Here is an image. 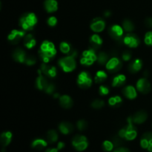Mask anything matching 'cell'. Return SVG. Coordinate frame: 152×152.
<instances>
[{
  "mask_svg": "<svg viewBox=\"0 0 152 152\" xmlns=\"http://www.w3.org/2000/svg\"><path fill=\"white\" fill-rule=\"evenodd\" d=\"M56 54V50L54 44L48 40H45L42 43L39 50V56L43 62L48 63Z\"/></svg>",
  "mask_w": 152,
  "mask_h": 152,
  "instance_id": "obj_1",
  "label": "cell"
},
{
  "mask_svg": "<svg viewBox=\"0 0 152 152\" xmlns=\"http://www.w3.org/2000/svg\"><path fill=\"white\" fill-rule=\"evenodd\" d=\"M77 56V52L76 50H72L68 56L61 58L59 60V66L62 68L65 72H71L73 71L77 67L76 62V57Z\"/></svg>",
  "mask_w": 152,
  "mask_h": 152,
  "instance_id": "obj_2",
  "label": "cell"
},
{
  "mask_svg": "<svg viewBox=\"0 0 152 152\" xmlns=\"http://www.w3.org/2000/svg\"><path fill=\"white\" fill-rule=\"evenodd\" d=\"M37 23V16L34 13H26L19 19V26L24 31H31Z\"/></svg>",
  "mask_w": 152,
  "mask_h": 152,
  "instance_id": "obj_3",
  "label": "cell"
},
{
  "mask_svg": "<svg viewBox=\"0 0 152 152\" xmlns=\"http://www.w3.org/2000/svg\"><path fill=\"white\" fill-rule=\"evenodd\" d=\"M97 60V55L96 54V51L91 48L85 50L83 53L80 62L82 65L89 66L93 65L95 61Z\"/></svg>",
  "mask_w": 152,
  "mask_h": 152,
  "instance_id": "obj_4",
  "label": "cell"
},
{
  "mask_svg": "<svg viewBox=\"0 0 152 152\" xmlns=\"http://www.w3.org/2000/svg\"><path fill=\"white\" fill-rule=\"evenodd\" d=\"M72 145L76 150L83 151L88 148V142L87 138L83 135H76L72 139Z\"/></svg>",
  "mask_w": 152,
  "mask_h": 152,
  "instance_id": "obj_5",
  "label": "cell"
},
{
  "mask_svg": "<svg viewBox=\"0 0 152 152\" xmlns=\"http://www.w3.org/2000/svg\"><path fill=\"white\" fill-rule=\"evenodd\" d=\"M77 84L81 88H88L92 85V79L90 74L86 71H83L80 73L77 79Z\"/></svg>",
  "mask_w": 152,
  "mask_h": 152,
  "instance_id": "obj_6",
  "label": "cell"
},
{
  "mask_svg": "<svg viewBox=\"0 0 152 152\" xmlns=\"http://www.w3.org/2000/svg\"><path fill=\"white\" fill-rule=\"evenodd\" d=\"M126 129V137L125 139L127 140H133L137 137V132L135 126H134V122L132 117H129L128 119V125L125 127Z\"/></svg>",
  "mask_w": 152,
  "mask_h": 152,
  "instance_id": "obj_7",
  "label": "cell"
},
{
  "mask_svg": "<svg viewBox=\"0 0 152 152\" xmlns=\"http://www.w3.org/2000/svg\"><path fill=\"white\" fill-rule=\"evenodd\" d=\"M40 71L42 74L47 77L48 78H54L57 75V70L55 66L50 65L48 63L43 62L40 66Z\"/></svg>",
  "mask_w": 152,
  "mask_h": 152,
  "instance_id": "obj_8",
  "label": "cell"
},
{
  "mask_svg": "<svg viewBox=\"0 0 152 152\" xmlns=\"http://www.w3.org/2000/svg\"><path fill=\"white\" fill-rule=\"evenodd\" d=\"M123 33H124V29L118 25H113L108 29V34L111 36V38L118 42L122 41V40L123 41Z\"/></svg>",
  "mask_w": 152,
  "mask_h": 152,
  "instance_id": "obj_9",
  "label": "cell"
},
{
  "mask_svg": "<svg viewBox=\"0 0 152 152\" xmlns=\"http://www.w3.org/2000/svg\"><path fill=\"white\" fill-rule=\"evenodd\" d=\"M105 67H106L107 70L111 73L118 72L123 67V62L119 58L113 57L108 60Z\"/></svg>",
  "mask_w": 152,
  "mask_h": 152,
  "instance_id": "obj_10",
  "label": "cell"
},
{
  "mask_svg": "<svg viewBox=\"0 0 152 152\" xmlns=\"http://www.w3.org/2000/svg\"><path fill=\"white\" fill-rule=\"evenodd\" d=\"M123 42L129 47L134 48H137L139 45L140 43V39L136 34H128L123 38Z\"/></svg>",
  "mask_w": 152,
  "mask_h": 152,
  "instance_id": "obj_11",
  "label": "cell"
},
{
  "mask_svg": "<svg viewBox=\"0 0 152 152\" xmlns=\"http://www.w3.org/2000/svg\"><path fill=\"white\" fill-rule=\"evenodd\" d=\"M25 37V32L22 31H18V30H13L9 34L7 37V39L11 44L16 45L20 42L22 38Z\"/></svg>",
  "mask_w": 152,
  "mask_h": 152,
  "instance_id": "obj_12",
  "label": "cell"
},
{
  "mask_svg": "<svg viewBox=\"0 0 152 152\" xmlns=\"http://www.w3.org/2000/svg\"><path fill=\"white\" fill-rule=\"evenodd\" d=\"M151 88V84L147 79L141 78L137 83V89L144 94L149 93Z\"/></svg>",
  "mask_w": 152,
  "mask_h": 152,
  "instance_id": "obj_13",
  "label": "cell"
},
{
  "mask_svg": "<svg viewBox=\"0 0 152 152\" xmlns=\"http://www.w3.org/2000/svg\"><path fill=\"white\" fill-rule=\"evenodd\" d=\"M91 29L95 33H99L103 31L105 28V22L102 18H95L91 23Z\"/></svg>",
  "mask_w": 152,
  "mask_h": 152,
  "instance_id": "obj_14",
  "label": "cell"
},
{
  "mask_svg": "<svg viewBox=\"0 0 152 152\" xmlns=\"http://www.w3.org/2000/svg\"><path fill=\"white\" fill-rule=\"evenodd\" d=\"M28 56L27 53L22 48H16L13 50L12 53V57L16 62H19V63H25L26 58Z\"/></svg>",
  "mask_w": 152,
  "mask_h": 152,
  "instance_id": "obj_15",
  "label": "cell"
},
{
  "mask_svg": "<svg viewBox=\"0 0 152 152\" xmlns=\"http://www.w3.org/2000/svg\"><path fill=\"white\" fill-rule=\"evenodd\" d=\"M89 43H90V48L93 49L95 51H97L100 49L102 44V39L98 34H94L90 37Z\"/></svg>",
  "mask_w": 152,
  "mask_h": 152,
  "instance_id": "obj_16",
  "label": "cell"
},
{
  "mask_svg": "<svg viewBox=\"0 0 152 152\" xmlns=\"http://www.w3.org/2000/svg\"><path fill=\"white\" fill-rule=\"evenodd\" d=\"M39 74V77H37V80H36V88H37L39 90L45 91L50 83H49V81L48 80L47 77H45V75H43V74Z\"/></svg>",
  "mask_w": 152,
  "mask_h": 152,
  "instance_id": "obj_17",
  "label": "cell"
},
{
  "mask_svg": "<svg viewBox=\"0 0 152 152\" xmlns=\"http://www.w3.org/2000/svg\"><path fill=\"white\" fill-rule=\"evenodd\" d=\"M148 114L145 111H140L132 117V120L135 124H142L147 120Z\"/></svg>",
  "mask_w": 152,
  "mask_h": 152,
  "instance_id": "obj_18",
  "label": "cell"
},
{
  "mask_svg": "<svg viewBox=\"0 0 152 152\" xmlns=\"http://www.w3.org/2000/svg\"><path fill=\"white\" fill-rule=\"evenodd\" d=\"M142 67V62L141 61V59H137L134 60L132 61L130 64L129 65V71H130L132 74H135V73L138 72L141 70Z\"/></svg>",
  "mask_w": 152,
  "mask_h": 152,
  "instance_id": "obj_19",
  "label": "cell"
},
{
  "mask_svg": "<svg viewBox=\"0 0 152 152\" xmlns=\"http://www.w3.org/2000/svg\"><path fill=\"white\" fill-rule=\"evenodd\" d=\"M123 93L124 96L129 99H135L137 96L136 89H135L134 87L132 86H129L127 87L124 88L123 90Z\"/></svg>",
  "mask_w": 152,
  "mask_h": 152,
  "instance_id": "obj_20",
  "label": "cell"
},
{
  "mask_svg": "<svg viewBox=\"0 0 152 152\" xmlns=\"http://www.w3.org/2000/svg\"><path fill=\"white\" fill-rule=\"evenodd\" d=\"M44 6L48 13H53L58 9V3L56 0H45Z\"/></svg>",
  "mask_w": 152,
  "mask_h": 152,
  "instance_id": "obj_21",
  "label": "cell"
},
{
  "mask_svg": "<svg viewBox=\"0 0 152 152\" xmlns=\"http://www.w3.org/2000/svg\"><path fill=\"white\" fill-rule=\"evenodd\" d=\"M59 104L64 108H71L73 106V100L68 95H62L59 97Z\"/></svg>",
  "mask_w": 152,
  "mask_h": 152,
  "instance_id": "obj_22",
  "label": "cell"
},
{
  "mask_svg": "<svg viewBox=\"0 0 152 152\" xmlns=\"http://www.w3.org/2000/svg\"><path fill=\"white\" fill-rule=\"evenodd\" d=\"M59 129L63 134H69L74 131V126L71 123L68 122H62L59 124Z\"/></svg>",
  "mask_w": 152,
  "mask_h": 152,
  "instance_id": "obj_23",
  "label": "cell"
},
{
  "mask_svg": "<svg viewBox=\"0 0 152 152\" xmlns=\"http://www.w3.org/2000/svg\"><path fill=\"white\" fill-rule=\"evenodd\" d=\"M37 44L35 38H34V35L31 34H28L25 35L24 37V45L28 49H31L34 47Z\"/></svg>",
  "mask_w": 152,
  "mask_h": 152,
  "instance_id": "obj_24",
  "label": "cell"
},
{
  "mask_svg": "<svg viewBox=\"0 0 152 152\" xmlns=\"http://www.w3.org/2000/svg\"><path fill=\"white\" fill-rule=\"evenodd\" d=\"M12 140V133L10 132H3L1 134L0 137V142L2 147H6L10 143Z\"/></svg>",
  "mask_w": 152,
  "mask_h": 152,
  "instance_id": "obj_25",
  "label": "cell"
},
{
  "mask_svg": "<svg viewBox=\"0 0 152 152\" xmlns=\"http://www.w3.org/2000/svg\"><path fill=\"white\" fill-rule=\"evenodd\" d=\"M47 145L48 142L45 140L37 139L33 141L32 144H31V146H32L33 148H35V149L39 151V150H42L45 148L47 146Z\"/></svg>",
  "mask_w": 152,
  "mask_h": 152,
  "instance_id": "obj_26",
  "label": "cell"
},
{
  "mask_svg": "<svg viewBox=\"0 0 152 152\" xmlns=\"http://www.w3.org/2000/svg\"><path fill=\"white\" fill-rule=\"evenodd\" d=\"M126 78L123 74H119L116 77H114L112 82V86L113 87H120V86H123L126 83Z\"/></svg>",
  "mask_w": 152,
  "mask_h": 152,
  "instance_id": "obj_27",
  "label": "cell"
},
{
  "mask_svg": "<svg viewBox=\"0 0 152 152\" xmlns=\"http://www.w3.org/2000/svg\"><path fill=\"white\" fill-rule=\"evenodd\" d=\"M46 140L49 143H53L58 140V134L55 130H49L46 135Z\"/></svg>",
  "mask_w": 152,
  "mask_h": 152,
  "instance_id": "obj_28",
  "label": "cell"
},
{
  "mask_svg": "<svg viewBox=\"0 0 152 152\" xmlns=\"http://www.w3.org/2000/svg\"><path fill=\"white\" fill-rule=\"evenodd\" d=\"M109 59V56L105 52H99L97 54V62L99 65H106Z\"/></svg>",
  "mask_w": 152,
  "mask_h": 152,
  "instance_id": "obj_29",
  "label": "cell"
},
{
  "mask_svg": "<svg viewBox=\"0 0 152 152\" xmlns=\"http://www.w3.org/2000/svg\"><path fill=\"white\" fill-rule=\"evenodd\" d=\"M134 25L129 19H125L123 22V28L126 32H132L134 30Z\"/></svg>",
  "mask_w": 152,
  "mask_h": 152,
  "instance_id": "obj_30",
  "label": "cell"
},
{
  "mask_svg": "<svg viewBox=\"0 0 152 152\" xmlns=\"http://www.w3.org/2000/svg\"><path fill=\"white\" fill-rule=\"evenodd\" d=\"M106 79H107L106 73L103 71H99L96 72L94 80L96 83H101L105 82Z\"/></svg>",
  "mask_w": 152,
  "mask_h": 152,
  "instance_id": "obj_31",
  "label": "cell"
},
{
  "mask_svg": "<svg viewBox=\"0 0 152 152\" xmlns=\"http://www.w3.org/2000/svg\"><path fill=\"white\" fill-rule=\"evenodd\" d=\"M123 102V99L120 96H114L108 99V104L111 106H120V104Z\"/></svg>",
  "mask_w": 152,
  "mask_h": 152,
  "instance_id": "obj_32",
  "label": "cell"
},
{
  "mask_svg": "<svg viewBox=\"0 0 152 152\" xmlns=\"http://www.w3.org/2000/svg\"><path fill=\"white\" fill-rule=\"evenodd\" d=\"M59 49L62 53H66V54H68L72 50L71 45L67 42H62L59 45Z\"/></svg>",
  "mask_w": 152,
  "mask_h": 152,
  "instance_id": "obj_33",
  "label": "cell"
},
{
  "mask_svg": "<svg viewBox=\"0 0 152 152\" xmlns=\"http://www.w3.org/2000/svg\"><path fill=\"white\" fill-rule=\"evenodd\" d=\"M111 141H112L114 147H116V148L121 147L122 145H123V143H124V142H123V138H122L121 137L119 136V134L115 135V136L113 137L112 140Z\"/></svg>",
  "mask_w": 152,
  "mask_h": 152,
  "instance_id": "obj_34",
  "label": "cell"
},
{
  "mask_svg": "<svg viewBox=\"0 0 152 152\" xmlns=\"http://www.w3.org/2000/svg\"><path fill=\"white\" fill-rule=\"evenodd\" d=\"M105 105V102L102 99H95L91 103V107L94 108H96V109H99V108H102V107H104Z\"/></svg>",
  "mask_w": 152,
  "mask_h": 152,
  "instance_id": "obj_35",
  "label": "cell"
},
{
  "mask_svg": "<svg viewBox=\"0 0 152 152\" xmlns=\"http://www.w3.org/2000/svg\"><path fill=\"white\" fill-rule=\"evenodd\" d=\"M114 145L113 144L112 141H109V140H106L103 142L102 144V148L104 149V151H111L114 148Z\"/></svg>",
  "mask_w": 152,
  "mask_h": 152,
  "instance_id": "obj_36",
  "label": "cell"
},
{
  "mask_svg": "<svg viewBox=\"0 0 152 152\" xmlns=\"http://www.w3.org/2000/svg\"><path fill=\"white\" fill-rule=\"evenodd\" d=\"M77 129L80 131H84L87 129L88 127V123L84 120H79L77 123Z\"/></svg>",
  "mask_w": 152,
  "mask_h": 152,
  "instance_id": "obj_37",
  "label": "cell"
},
{
  "mask_svg": "<svg viewBox=\"0 0 152 152\" xmlns=\"http://www.w3.org/2000/svg\"><path fill=\"white\" fill-rule=\"evenodd\" d=\"M55 91H56V86H55V85L53 83H50L44 91L45 93L48 94H54Z\"/></svg>",
  "mask_w": 152,
  "mask_h": 152,
  "instance_id": "obj_38",
  "label": "cell"
},
{
  "mask_svg": "<svg viewBox=\"0 0 152 152\" xmlns=\"http://www.w3.org/2000/svg\"><path fill=\"white\" fill-rule=\"evenodd\" d=\"M144 41L147 45L152 46V31H148L145 34Z\"/></svg>",
  "mask_w": 152,
  "mask_h": 152,
  "instance_id": "obj_39",
  "label": "cell"
},
{
  "mask_svg": "<svg viewBox=\"0 0 152 152\" xmlns=\"http://www.w3.org/2000/svg\"><path fill=\"white\" fill-rule=\"evenodd\" d=\"M36 62H37V59H36V58L34 57V56L30 55V56H27L25 63L27 65H30V66H31V65H34Z\"/></svg>",
  "mask_w": 152,
  "mask_h": 152,
  "instance_id": "obj_40",
  "label": "cell"
},
{
  "mask_svg": "<svg viewBox=\"0 0 152 152\" xmlns=\"http://www.w3.org/2000/svg\"><path fill=\"white\" fill-rule=\"evenodd\" d=\"M99 92L102 96H105L109 94V88L105 86H101L99 88Z\"/></svg>",
  "mask_w": 152,
  "mask_h": 152,
  "instance_id": "obj_41",
  "label": "cell"
},
{
  "mask_svg": "<svg viewBox=\"0 0 152 152\" xmlns=\"http://www.w3.org/2000/svg\"><path fill=\"white\" fill-rule=\"evenodd\" d=\"M48 24L50 27H54L57 24V19L55 16H50L48 19Z\"/></svg>",
  "mask_w": 152,
  "mask_h": 152,
  "instance_id": "obj_42",
  "label": "cell"
},
{
  "mask_svg": "<svg viewBox=\"0 0 152 152\" xmlns=\"http://www.w3.org/2000/svg\"><path fill=\"white\" fill-rule=\"evenodd\" d=\"M122 57H123V59L124 61L130 60L131 58H132V53L129 50H126V51H124L123 53Z\"/></svg>",
  "mask_w": 152,
  "mask_h": 152,
  "instance_id": "obj_43",
  "label": "cell"
},
{
  "mask_svg": "<svg viewBox=\"0 0 152 152\" xmlns=\"http://www.w3.org/2000/svg\"><path fill=\"white\" fill-rule=\"evenodd\" d=\"M148 145H149V142H148L146 139L142 137V139H141V140H140L141 147H142V148H145H145H148Z\"/></svg>",
  "mask_w": 152,
  "mask_h": 152,
  "instance_id": "obj_44",
  "label": "cell"
},
{
  "mask_svg": "<svg viewBox=\"0 0 152 152\" xmlns=\"http://www.w3.org/2000/svg\"><path fill=\"white\" fill-rule=\"evenodd\" d=\"M142 138H145V139H146L149 142L150 140H152V132H146V133L144 134L143 135H142Z\"/></svg>",
  "mask_w": 152,
  "mask_h": 152,
  "instance_id": "obj_45",
  "label": "cell"
},
{
  "mask_svg": "<svg viewBox=\"0 0 152 152\" xmlns=\"http://www.w3.org/2000/svg\"><path fill=\"white\" fill-rule=\"evenodd\" d=\"M145 25L148 28H152V18L151 17L147 18L145 21Z\"/></svg>",
  "mask_w": 152,
  "mask_h": 152,
  "instance_id": "obj_46",
  "label": "cell"
},
{
  "mask_svg": "<svg viewBox=\"0 0 152 152\" xmlns=\"http://www.w3.org/2000/svg\"><path fill=\"white\" fill-rule=\"evenodd\" d=\"M114 152H130L127 148H125V147H118V148H116V150H114Z\"/></svg>",
  "mask_w": 152,
  "mask_h": 152,
  "instance_id": "obj_47",
  "label": "cell"
},
{
  "mask_svg": "<svg viewBox=\"0 0 152 152\" xmlns=\"http://www.w3.org/2000/svg\"><path fill=\"white\" fill-rule=\"evenodd\" d=\"M65 145V143H64L63 142H59L57 145V149L58 150L62 149V148H64Z\"/></svg>",
  "mask_w": 152,
  "mask_h": 152,
  "instance_id": "obj_48",
  "label": "cell"
},
{
  "mask_svg": "<svg viewBox=\"0 0 152 152\" xmlns=\"http://www.w3.org/2000/svg\"><path fill=\"white\" fill-rule=\"evenodd\" d=\"M111 15V13L110 10H106V11L105 12V13H104V16H105V17H109Z\"/></svg>",
  "mask_w": 152,
  "mask_h": 152,
  "instance_id": "obj_49",
  "label": "cell"
},
{
  "mask_svg": "<svg viewBox=\"0 0 152 152\" xmlns=\"http://www.w3.org/2000/svg\"><path fill=\"white\" fill-rule=\"evenodd\" d=\"M59 150L57 148H48L46 152H58Z\"/></svg>",
  "mask_w": 152,
  "mask_h": 152,
  "instance_id": "obj_50",
  "label": "cell"
},
{
  "mask_svg": "<svg viewBox=\"0 0 152 152\" xmlns=\"http://www.w3.org/2000/svg\"><path fill=\"white\" fill-rule=\"evenodd\" d=\"M60 97V95H59V94L58 93H54L53 94V98H55V99H57V98Z\"/></svg>",
  "mask_w": 152,
  "mask_h": 152,
  "instance_id": "obj_51",
  "label": "cell"
},
{
  "mask_svg": "<svg viewBox=\"0 0 152 152\" xmlns=\"http://www.w3.org/2000/svg\"><path fill=\"white\" fill-rule=\"evenodd\" d=\"M147 149H148V151L152 152V145H148V148H147Z\"/></svg>",
  "mask_w": 152,
  "mask_h": 152,
  "instance_id": "obj_52",
  "label": "cell"
},
{
  "mask_svg": "<svg viewBox=\"0 0 152 152\" xmlns=\"http://www.w3.org/2000/svg\"><path fill=\"white\" fill-rule=\"evenodd\" d=\"M144 75H145V77H148V71H145V73H144Z\"/></svg>",
  "mask_w": 152,
  "mask_h": 152,
  "instance_id": "obj_53",
  "label": "cell"
}]
</instances>
